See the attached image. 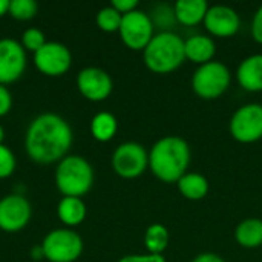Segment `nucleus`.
I'll list each match as a JSON object with an SVG mask.
<instances>
[{"mask_svg": "<svg viewBox=\"0 0 262 262\" xmlns=\"http://www.w3.org/2000/svg\"><path fill=\"white\" fill-rule=\"evenodd\" d=\"M57 215L64 226L77 227L86 218V204L81 198L63 196L57 206Z\"/></svg>", "mask_w": 262, "mask_h": 262, "instance_id": "obj_19", "label": "nucleus"}, {"mask_svg": "<svg viewBox=\"0 0 262 262\" xmlns=\"http://www.w3.org/2000/svg\"><path fill=\"white\" fill-rule=\"evenodd\" d=\"M236 78L243 89L249 92H261L262 54H253L246 57L236 69Z\"/></svg>", "mask_w": 262, "mask_h": 262, "instance_id": "obj_15", "label": "nucleus"}, {"mask_svg": "<svg viewBox=\"0 0 262 262\" xmlns=\"http://www.w3.org/2000/svg\"><path fill=\"white\" fill-rule=\"evenodd\" d=\"M147 167L149 152L140 143H121L112 154V169L118 177L124 180H134L141 177Z\"/></svg>", "mask_w": 262, "mask_h": 262, "instance_id": "obj_7", "label": "nucleus"}, {"mask_svg": "<svg viewBox=\"0 0 262 262\" xmlns=\"http://www.w3.org/2000/svg\"><path fill=\"white\" fill-rule=\"evenodd\" d=\"M252 37L256 43L262 45V5L256 9L255 15H253V20H252Z\"/></svg>", "mask_w": 262, "mask_h": 262, "instance_id": "obj_29", "label": "nucleus"}, {"mask_svg": "<svg viewBox=\"0 0 262 262\" xmlns=\"http://www.w3.org/2000/svg\"><path fill=\"white\" fill-rule=\"evenodd\" d=\"M184 52L186 60L201 66L213 60L216 54V43L212 37L204 34H195L184 40Z\"/></svg>", "mask_w": 262, "mask_h": 262, "instance_id": "obj_16", "label": "nucleus"}, {"mask_svg": "<svg viewBox=\"0 0 262 262\" xmlns=\"http://www.w3.org/2000/svg\"><path fill=\"white\" fill-rule=\"evenodd\" d=\"M209 5L206 0H178L173 5L177 21L184 26H196L204 21Z\"/></svg>", "mask_w": 262, "mask_h": 262, "instance_id": "obj_17", "label": "nucleus"}, {"mask_svg": "<svg viewBox=\"0 0 262 262\" xmlns=\"http://www.w3.org/2000/svg\"><path fill=\"white\" fill-rule=\"evenodd\" d=\"M94 184V169L80 155H66L55 170V186L63 196L81 198Z\"/></svg>", "mask_w": 262, "mask_h": 262, "instance_id": "obj_4", "label": "nucleus"}, {"mask_svg": "<svg viewBox=\"0 0 262 262\" xmlns=\"http://www.w3.org/2000/svg\"><path fill=\"white\" fill-rule=\"evenodd\" d=\"M203 23L210 35L220 38L233 37L241 28L239 14L227 5L209 6Z\"/></svg>", "mask_w": 262, "mask_h": 262, "instance_id": "obj_14", "label": "nucleus"}, {"mask_svg": "<svg viewBox=\"0 0 262 262\" xmlns=\"http://www.w3.org/2000/svg\"><path fill=\"white\" fill-rule=\"evenodd\" d=\"M192 262H226L220 255L216 253H210V252H206V253H200L198 256H195Z\"/></svg>", "mask_w": 262, "mask_h": 262, "instance_id": "obj_31", "label": "nucleus"}, {"mask_svg": "<svg viewBox=\"0 0 262 262\" xmlns=\"http://www.w3.org/2000/svg\"><path fill=\"white\" fill-rule=\"evenodd\" d=\"M177 187H178L180 193L189 201H201L209 193V181L204 175H201L198 172L184 173L178 180Z\"/></svg>", "mask_w": 262, "mask_h": 262, "instance_id": "obj_18", "label": "nucleus"}, {"mask_svg": "<svg viewBox=\"0 0 262 262\" xmlns=\"http://www.w3.org/2000/svg\"><path fill=\"white\" fill-rule=\"evenodd\" d=\"M77 88L80 94L89 101H104L114 89L111 75L95 66L84 68L77 75Z\"/></svg>", "mask_w": 262, "mask_h": 262, "instance_id": "obj_13", "label": "nucleus"}, {"mask_svg": "<svg viewBox=\"0 0 262 262\" xmlns=\"http://www.w3.org/2000/svg\"><path fill=\"white\" fill-rule=\"evenodd\" d=\"M32 209L21 193H11L0 200V230L15 233L23 230L31 221Z\"/></svg>", "mask_w": 262, "mask_h": 262, "instance_id": "obj_11", "label": "nucleus"}, {"mask_svg": "<svg viewBox=\"0 0 262 262\" xmlns=\"http://www.w3.org/2000/svg\"><path fill=\"white\" fill-rule=\"evenodd\" d=\"M34 64L43 75L61 77L72 64V54L63 43L46 41L34 54Z\"/></svg>", "mask_w": 262, "mask_h": 262, "instance_id": "obj_10", "label": "nucleus"}, {"mask_svg": "<svg viewBox=\"0 0 262 262\" xmlns=\"http://www.w3.org/2000/svg\"><path fill=\"white\" fill-rule=\"evenodd\" d=\"M233 140L243 144H252L262 138V104L247 103L238 107L229 123Z\"/></svg>", "mask_w": 262, "mask_h": 262, "instance_id": "obj_8", "label": "nucleus"}, {"mask_svg": "<svg viewBox=\"0 0 262 262\" xmlns=\"http://www.w3.org/2000/svg\"><path fill=\"white\" fill-rule=\"evenodd\" d=\"M144 246L147 253L152 255H163L169 246V230L166 226L155 223L146 229L144 233Z\"/></svg>", "mask_w": 262, "mask_h": 262, "instance_id": "obj_22", "label": "nucleus"}, {"mask_svg": "<svg viewBox=\"0 0 262 262\" xmlns=\"http://www.w3.org/2000/svg\"><path fill=\"white\" fill-rule=\"evenodd\" d=\"M235 239L244 249H258L262 246V220L246 218L235 229Z\"/></svg>", "mask_w": 262, "mask_h": 262, "instance_id": "obj_20", "label": "nucleus"}, {"mask_svg": "<svg viewBox=\"0 0 262 262\" xmlns=\"http://www.w3.org/2000/svg\"><path fill=\"white\" fill-rule=\"evenodd\" d=\"M118 32L121 41L129 49L144 51V48L155 35V26L147 12L141 9H135L123 15Z\"/></svg>", "mask_w": 262, "mask_h": 262, "instance_id": "obj_9", "label": "nucleus"}, {"mask_svg": "<svg viewBox=\"0 0 262 262\" xmlns=\"http://www.w3.org/2000/svg\"><path fill=\"white\" fill-rule=\"evenodd\" d=\"M12 107V95H11V91L0 84V117H5L9 114Z\"/></svg>", "mask_w": 262, "mask_h": 262, "instance_id": "obj_27", "label": "nucleus"}, {"mask_svg": "<svg viewBox=\"0 0 262 262\" xmlns=\"http://www.w3.org/2000/svg\"><path fill=\"white\" fill-rule=\"evenodd\" d=\"M21 46L25 48V51H31V52H37L45 43H46V38H45V34L37 29V28H28L23 34H21Z\"/></svg>", "mask_w": 262, "mask_h": 262, "instance_id": "obj_25", "label": "nucleus"}, {"mask_svg": "<svg viewBox=\"0 0 262 262\" xmlns=\"http://www.w3.org/2000/svg\"><path fill=\"white\" fill-rule=\"evenodd\" d=\"M37 11L38 5L34 0H11L8 14H11V17H14L15 20L25 21L35 17Z\"/></svg>", "mask_w": 262, "mask_h": 262, "instance_id": "obj_24", "label": "nucleus"}, {"mask_svg": "<svg viewBox=\"0 0 262 262\" xmlns=\"http://www.w3.org/2000/svg\"><path fill=\"white\" fill-rule=\"evenodd\" d=\"M118 130V121L111 112H98L91 121V134L100 143L111 141Z\"/></svg>", "mask_w": 262, "mask_h": 262, "instance_id": "obj_21", "label": "nucleus"}, {"mask_svg": "<svg viewBox=\"0 0 262 262\" xmlns=\"http://www.w3.org/2000/svg\"><path fill=\"white\" fill-rule=\"evenodd\" d=\"M121 18H123V15L115 8H112L111 5L101 8L97 12V25L104 32H115V31H118L120 25H121Z\"/></svg>", "mask_w": 262, "mask_h": 262, "instance_id": "obj_23", "label": "nucleus"}, {"mask_svg": "<svg viewBox=\"0 0 262 262\" xmlns=\"http://www.w3.org/2000/svg\"><path fill=\"white\" fill-rule=\"evenodd\" d=\"M143 60L154 74H170L186 60L184 40L172 31H160L144 48Z\"/></svg>", "mask_w": 262, "mask_h": 262, "instance_id": "obj_3", "label": "nucleus"}, {"mask_svg": "<svg viewBox=\"0 0 262 262\" xmlns=\"http://www.w3.org/2000/svg\"><path fill=\"white\" fill-rule=\"evenodd\" d=\"M26 69V51L14 38H0V84L17 81Z\"/></svg>", "mask_w": 262, "mask_h": 262, "instance_id": "obj_12", "label": "nucleus"}, {"mask_svg": "<svg viewBox=\"0 0 262 262\" xmlns=\"http://www.w3.org/2000/svg\"><path fill=\"white\" fill-rule=\"evenodd\" d=\"M190 146L177 135L160 138L149 152V169L163 183H178L190 166Z\"/></svg>", "mask_w": 262, "mask_h": 262, "instance_id": "obj_2", "label": "nucleus"}, {"mask_svg": "<svg viewBox=\"0 0 262 262\" xmlns=\"http://www.w3.org/2000/svg\"><path fill=\"white\" fill-rule=\"evenodd\" d=\"M111 6L115 8L121 15H124V14H127V12L135 11L137 6H138V2H137V0H112Z\"/></svg>", "mask_w": 262, "mask_h": 262, "instance_id": "obj_30", "label": "nucleus"}, {"mask_svg": "<svg viewBox=\"0 0 262 262\" xmlns=\"http://www.w3.org/2000/svg\"><path fill=\"white\" fill-rule=\"evenodd\" d=\"M31 256H32L34 259H41V258H45V255H43V249H41V244H40V246H35V247L31 250Z\"/></svg>", "mask_w": 262, "mask_h": 262, "instance_id": "obj_32", "label": "nucleus"}, {"mask_svg": "<svg viewBox=\"0 0 262 262\" xmlns=\"http://www.w3.org/2000/svg\"><path fill=\"white\" fill-rule=\"evenodd\" d=\"M83 239L72 229L51 230L41 243L43 255L49 262H74L83 253Z\"/></svg>", "mask_w": 262, "mask_h": 262, "instance_id": "obj_6", "label": "nucleus"}, {"mask_svg": "<svg viewBox=\"0 0 262 262\" xmlns=\"http://www.w3.org/2000/svg\"><path fill=\"white\" fill-rule=\"evenodd\" d=\"M15 166H17V160L12 150L8 146L0 144V180L9 178L14 173Z\"/></svg>", "mask_w": 262, "mask_h": 262, "instance_id": "obj_26", "label": "nucleus"}, {"mask_svg": "<svg viewBox=\"0 0 262 262\" xmlns=\"http://www.w3.org/2000/svg\"><path fill=\"white\" fill-rule=\"evenodd\" d=\"M232 81V74L223 61L212 60L195 69L192 89L203 100H216L226 94Z\"/></svg>", "mask_w": 262, "mask_h": 262, "instance_id": "obj_5", "label": "nucleus"}, {"mask_svg": "<svg viewBox=\"0 0 262 262\" xmlns=\"http://www.w3.org/2000/svg\"><path fill=\"white\" fill-rule=\"evenodd\" d=\"M72 141L69 123L54 112H45L29 123L25 134V150L34 163L54 164L66 157Z\"/></svg>", "mask_w": 262, "mask_h": 262, "instance_id": "obj_1", "label": "nucleus"}, {"mask_svg": "<svg viewBox=\"0 0 262 262\" xmlns=\"http://www.w3.org/2000/svg\"><path fill=\"white\" fill-rule=\"evenodd\" d=\"M118 262H166V258L163 255H152V253H144V255H126Z\"/></svg>", "mask_w": 262, "mask_h": 262, "instance_id": "obj_28", "label": "nucleus"}, {"mask_svg": "<svg viewBox=\"0 0 262 262\" xmlns=\"http://www.w3.org/2000/svg\"><path fill=\"white\" fill-rule=\"evenodd\" d=\"M9 3H11V0H0V17H3L5 14H8Z\"/></svg>", "mask_w": 262, "mask_h": 262, "instance_id": "obj_33", "label": "nucleus"}, {"mask_svg": "<svg viewBox=\"0 0 262 262\" xmlns=\"http://www.w3.org/2000/svg\"><path fill=\"white\" fill-rule=\"evenodd\" d=\"M3 140H5V130H3V127L0 124V144H3Z\"/></svg>", "mask_w": 262, "mask_h": 262, "instance_id": "obj_34", "label": "nucleus"}]
</instances>
